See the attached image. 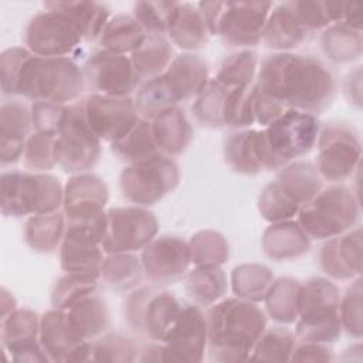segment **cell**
<instances>
[{"mask_svg":"<svg viewBox=\"0 0 363 363\" xmlns=\"http://www.w3.org/2000/svg\"><path fill=\"white\" fill-rule=\"evenodd\" d=\"M255 88L282 104L311 115H320L336 96L332 71L318 58L277 52L262 60Z\"/></svg>","mask_w":363,"mask_h":363,"instance_id":"cell-1","label":"cell"},{"mask_svg":"<svg viewBox=\"0 0 363 363\" xmlns=\"http://www.w3.org/2000/svg\"><path fill=\"white\" fill-rule=\"evenodd\" d=\"M210 350L216 360H247L267 329V316L255 305L241 298H225L206 313Z\"/></svg>","mask_w":363,"mask_h":363,"instance_id":"cell-2","label":"cell"},{"mask_svg":"<svg viewBox=\"0 0 363 363\" xmlns=\"http://www.w3.org/2000/svg\"><path fill=\"white\" fill-rule=\"evenodd\" d=\"M82 69L68 57L48 58L28 54L23 61L10 95L33 102L69 105L85 89Z\"/></svg>","mask_w":363,"mask_h":363,"instance_id":"cell-3","label":"cell"},{"mask_svg":"<svg viewBox=\"0 0 363 363\" xmlns=\"http://www.w3.org/2000/svg\"><path fill=\"white\" fill-rule=\"evenodd\" d=\"M318 116L288 109L259 130L262 170H281L288 163L309 153L319 138Z\"/></svg>","mask_w":363,"mask_h":363,"instance_id":"cell-4","label":"cell"},{"mask_svg":"<svg viewBox=\"0 0 363 363\" xmlns=\"http://www.w3.org/2000/svg\"><path fill=\"white\" fill-rule=\"evenodd\" d=\"M197 7L210 34L220 35L233 47H254L262 40L274 4L269 1H200Z\"/></svg>","mask_w":363,"mask_h":363,"instance_id":"cell-5","label":"cell"},{"mask_svg":"<svg viewBox=\"0 0 363 363\" xmlns=\"http://www.w3.org/2000/svg\"><path fill=\"white\" fill-rule=\"evenodd\" d=\"M339 303L340 292L332 281L312 278L302 284L295 329L296 337L303 343L335 342L342 332Z\"/></svg>","mask_w":363,"mask_h":363,"instance_id":"cell-6","label":"cell"},{"mask_svg":"<svg viewBox=\"0 0 363 363\" xmlns=\"http://www.w3.org/2000/svg\"><path fill=\"white\" fill-rule=\"evenodd\" d=\"M64 203L60 180L38 172L10 170L1 174V213L11 217L50 214Z\"/></svg>","mask_w":363,"mask_h":363,"instance_id":"cell-7","label":"cell"},{"mask_svg":"<svg viewBox=\"0 0 363 363\" xmlns=\"http://www.w3.org/2000/svg\"><path fill=\"white\" fill-rule=\"evenodd\" d=\"M359 200L346 186L332 184L303 204L298 224L313 240H329L349 231L359 218Z\"/></svg>","mask_w":363,"mask_h":363,"instance_id":"cell-8","label":"cell"},{"mask_svg":"<svg viewBox=\"0 0 363 363\" xmlns=\"http://www.w3.org/2000/svg\"><path fill=\"white\" fill-rule=\"evenodd\" d=\"M125 318L133 330L163 342L177 320L183 302L156 284L135 288L125 303Z\"/></svg>","mask_w":363,"mask_h":363,"instance_id":"cell-9","label":"cell"},{"mask_svg":"<svg viewBox=\"0 0 363 363\" xmlns=\"http://www.w3.org/2000/svg\"><path fill=\"white\" fill-rule=\"evenodd\" d=\"M101 155V140L91 130L84 111V101L67 105V112L55 138V162L67 173L91 170Z\"/></svg>","mask_w":363,"mask_h":363,"instance_id":"cell-10","label":"cell"},{"mask_svg":"<svg viewBox=\"0 0 363 363\" xmlns=\"http://www.w3.org/2000/svg\"><path fill=\"white\" fill-rule=\"evenodd\" d=\"M82 41L72 20L58 9L55 1L44 3V10L31 17L24 33L26 48L38 57H67Z\"/></svg>","mask_w":363,"mask_h":363,"instance_id":"cell-11","label":"cell"},{"mask_svg":"<svg viewBox=\"0 0 363 363\" xmlns=\"http://www.w3.org/2000/svg\"><path fill=\"white\" fill-rule=\"evenodd\" d=\"M316 170L322 179L339 183L349 179L360 164V139L354 128L330 122L320 128L318 138Z\"/></svg>","mask_w":363,"mask_h":363,"instance_id":"cell-12","label":"cell"},{"mask_svg":"<svg viewBox=\"0 0 363 363\" xmlns=\"http://www.w3.org/2000/svg\"><path fill=\"white\" fill-rule=\"evenodd\" d=\"M177 164L167 156L128 164L119 177L123 197L136 206H152L173 191L179 184Z\"/></svg>","mask_w":363,"mask_h":363,"instance_id":"cell-13","label":"cell"},{"mask_svg":"<svg viewBox=\"0 0 363 363\" xmlns=\"http://www.w3.org/2000/svg\"><path fill=\"white\" fill-rule=\"evenodd\" d=\"M157 230L159 223L146 207H115L106 211L102 248L106 254H133L143 250L156 237Z\"/></svg>","mask_w":363,"mask_h":363,"instance_id":"cell-14","label":"cell"},{"mask_svg":"<svg viewBox=\"0 0 363 363\" xmlns=\"http://www.w3.org/2000/svg\"><path fill=\"white\" fill-rule=\"evenodd\" d=\"M85 85L92 94L128 98L138 91L140 78L130 57L99 50L89 55L82 67Z\"/></svg>","mask_w":363,"mask_h":363,"instance_id":"cell-15","label":"cell"},{"mask_svg":"<svg viewBox=\"0 0 363 363\" xmlns=\"http://www.w3.org/2000/svg\"><path fill=\"white\" fill-rule=\"evenodd\" d=\"M84 111L95 136L101 142L109 143L122 139L140 119L130 96L116 98L91 94L84 99Z\"/></svg>","mask_w":363,"mask_h":363,"instance_id":"cell-16","label":"cell"},{"mask_svg":"<svg viewBox=\"0 0 363 363\" xmlns=\"http://www.w3.org/2000/svg\"><path fill=\"white\" fill-rule=\"evenodd\" d=\"M207 342V319L201 308L183 302L177 320L162 342L163 360L200 362Z\"/></svg>","mask_w":363,"mask_h":363,"instance_id":"cell-17","label":"cell"},{"mask_svg":"<svg viewBox=\"0 0 363 363\" xmlns=\"http://www.w3.org/2000/svg\"><path fill=\"white\" fill-rule=\"evenodd\" d=\"M142 267L146 278L156 285H166L184 277L191 265L189 242L179 237H155L142 250Z\"/></svg>","mask_w":363,"mask_h":363,"instance_id":"cell-18","label":"cell"},{"mask_svg":"<svg viewBox=\"0 0 363 363\" xmlns=\"http://www.w3.org/2000/svg\"><path fill=\"white\" fill-rule=\"evenodd\" d=\"M108 187L94 173L74 174L64 189V216L67 223L91 221L105 211Z\"/></svg>","mask_w":363,"mask_h":363,"instance_id":"cell-19","label":"cell"},{"mask_svg":"<svg viewBox=\"0 0 363 363\" xmlns=\"http://www.w3.org/2000/svg\"><path fill=\"white\" fill-rule=\"evenodd\" d=\"M1 343L17 362H47L40 342V318L30 309H14L1 318Z\"/></svg>","mask_w":363,"mask_h":363,"instance_id":"cell-20","label":"cell"},{"mask_svg":"<svg viewBox=\"0 0 363 363\" xmlns=\"http://www.w3.org/2000/svg\"><path fill=\"white\" fill-rule=\"evenodd\" d=\"M322 271L333 279H353L362 272V230H349L329 238L319 251Z\"/></svg>","mask_w":363,"mask_h":363,"instance_id":"cell-21","label":"cell"},{"mask_svg":"<svg viewBox=\"0 0 363 363\" xmlns=\"http://www.w3.org/2000/svg\"><path fill=\"white\" fill-rule=\"evenodd\" d=\"M40 342L50 360L68 362L86 340L79 335L68 311L54 308L40 318Z\"/></svg>","mask_w":363,"mask_h":363,"instance_id":"cell-22","label":"cell"},{"mask_svg":"<svg viewBox=\"0 0 363 363\" xmlns=\"http://www.w3.org/2000/svg\"><path fill=\"white\" fill-rule=\"evenodd\" d=\"M313 33L301 21L292 1H285L272 7L264 31L262 43L279 52H288L305 43Z\"/></svg>","mask_w":363,"mask_h":363,"instance_id":"cell-23","label":"cell"},{"mask_svg":"<svg viewBox=\"0 0 363 363\" xmlns=\"http://www.w3.org/2000/svg\"><path fill=\"white\" fill-rule=\"evenodd\" d=\"M31 128V106L16 99L3 102L0 112L3 164H13L21 159Z\"/></svg>","mask_w":363,"mask_h":363,"instance_id":"cell-24","label":"cell"},{"mask_svg":"<svg viewBox=\"0 0 363 363\" xmlns=\"http://www.w3.org/2000/svg\"><path fill=\"white\" fill-rule=\"evenodd\" d=\"M162 75L177 104L196 98L210 81L206 61L193 52L176 55Z\"/></svg>","mask_w":363,"mask_h":363,"instance_id":"cell-25","label":"cell"},{"mask_svg":"<svg viewBox=\"0 0 363 363\" xmlns=\"http://www.w3.org/2000/svg\"><path fill=\"white\" fill-rule=\"evenodd\" d=\"M311 238L298 224L286 220L272 223L262 235V248L272 259H292L303 255L309 250Z\"/></svg>","mask_w":363,"mask_h":363,"instance_id":"cell-26","label":"cell"},{"mask_svg":"<svg viewBox=\"0 0 363 363\" xmlns=\"http://www.w3.org/2000/svg\"><path fill=\"white\" fill-rule=\"evenodd\" d=\"M166 35L182 50L196 51L206 47L210 31L197 4L179 3Z\"/></svg>","mask_w":363,"mask_h":363,"instance_id":"cell-27","label":"cell"},{"mask_svg":"<svg viewBox=\"0 0 363 363\" xmlns=\"http://www.w3.org/2000/svg\"><path fill=\"white\" fill-rule=\"evenodd\" d=\"M152 129L155 140L164 156H179L186 150L193 138L190 122L177 106L152 119Z\"/></svg>","mask_w":363,"mask_h":363,"instance_id":"cell-28","label":"cell"},{"mask_svg":"<svg viewBox=\"0 0 363 363\" xmlns=\"http://www.w3.org/2000/svg\"><path fill=\"white\" fill-rule=\"evenodd\" d=\"M275 182L299 208L312 200L322 189L320 174L316 167L308 162L288 163L279 170Z\"/></svg>","mask_w":363,"mask_h":363,"instance_id":"cell-29","label":"cell"},{"mask_svg":"<svg viewBox=\"0 0 363 363\" xmlns=\"http://www.w3.org/2000/svg\"><path fill=\"white\" fill-rule=\"evenodd\" d=\"M224 159L237 173L255 174L262 172L259 130L244 129L230 135L224 145Z\"/></svg>","mask_w":363,"mask_h":363,"instance_id":"cell-30","label":"cell"},{"mask_svg":"<svg viewBox=\"0 0 363 363\" xmlns=\"http://www.w3.org/2000/svg\"><path fill=\"white\" fill-rule=\"evenodd\" d=\"M111 149L119 160L128 164L143 163L164 156L155 140L152 121L143 118L122 139L111 143Z\"/></svg>","mask_w":363,"mask_h":363,"instance_id":"cell-31","label":"cell"},{"mask_svg":"<svg viewBox=\"0 0 363 363\" xmlns=\"http://www.w3.org/2000/svg\"><path fill=\"white\" fill-rule=\"evenodd\" d=\"M173 58L172 41L163 34H146L142 44L130 54L136 74L146 81L162 75Z\"/></svg>","mask_w":363,"mask_h":363,"instance_id":"cell-32","label":"cell"},{"mask_svg":"<svg viewBox=\"0 0 363 363\" xmlns=\"http://www.w3.org/2000/svg\"><path fill=\"white\" fill-rule=\"evenodd\" d=\"M184 289L197 306H211L227 292V277L217 265H199L186 274Z\"/></svg>","mask_w":363,"mask_h":363,"instance_id":"cell-33","label":"cell"},{"mask_svg":"<svg viewBox=\"0 0 363 363\" xmlns=\"http://www.w3.org/2000/svg\"><path fill=\"white\" fill-rule=\"evenodd\" d=\"M65 228V216L58 211L30 216L24 225V241L34 251L54 252L62 242Z\"/></svg>","mask_w":363,"mask_h":363,"instance_id":"cell-34","label":"cell"},{"mask_svg":"<svg viewBox=\"0 0 363 363\" xmlns=\"http://www.w3.org/2000/svg\"><path fill=\"white\" fill-rule=\"evenodd\" d=\"M146 33L133 16L118 14L108 20L98 41L102 50L123 54L133 52L145 40Z\"/></svg>","mask_w":363,"mask_h":363,"instance_id":"cell-35","label":"cell"},{"mask_svg":"<svg viewBox=\"0 0 363 363\" xmlns=\"http://www.w3.org/2000/svg\"><path fill=\"white\" fill-rule=\"evenodd\" d=\"M65 311H68L79 335L86 342L99 337L108 329L109 312L106 303L96 294L82 298Z\"/></svg>","mask_w":363,"mask_h":363,"instance_id":"cell-36","label":"cell"},{"mask_svg":"<svg viewBox=\"0 0 363 363\" xmlns=\"http://www.w3.org/2000/svg\"><path fill=\"white\" fill-rule=\"evenodd\" d=\"M301 282L294 278L274 279L264 302L268 315L279 323H294L299 315Z\"/></svg>","mask_w":363,"mask_h":363,"instance_id":"cell-37","label":"cell"},{"mask_svg":"<svg viewBox=\"0 0 363 363\" xmlns=\"http://www.w3.org/2000/svg\"><path fill=\"white\" fill-rule=\"evenodd\" d=\"M75 24L84 41H95L99 38L109 17V7L96 1H55Z\"/></svg>","mask_w":363,"mask_h":363,"instance_id":"cell-38","label":"cell"},{"mask_svg":"<svg viewBox=\"0 0 363 363\" xmlns=\"http://www.w3.org/2000/svg\"><path fill=\"white\" fill-rule=\"evenodd\" d=\"M325 55L335 62H352L362 55V31L343 23L326 27L320 37Z\"/></svg>","mask_w":363,"mask_h":363,"instance_id":"cell-39","label":"cell"},{"mask_svg":"<svg viewBox=\"0 0 363 363\" xmlns=\"http://www.w3.org/2000/svg\"><path fill=\"white\" fill-rule=\"evenodd\" d=\"M142 274V261L133 254H108L101 268L102 281L113 291L138 288Z\"/></svg>","mask_w":363,"mask_h":363,"instance_id":"cell-40","label":"cell"},{"mask_svg":"<svg viewBox=\"0 0 363 363\" xmlns=\"http://www.w3.org/2000/svg\"><path fill=\"white\" fill-rule=\"evenodd\" d=\"M272 282V271L259 264H242L234 268L231 274V286L235 296L250 302L264 301Z\"/></svg>","mask_w":363,"mask_h":363,"instance_id":"cell-41","label":"cell"},{"mask_svg":"<svg viewBox=\"0 0 363 363\" xmlns=\"http://www.w3.org/2000/svg\"><path fill=\"white\" fill-rule=\"evenodd\" d=\"M101 274H77L65 272L51 292V303L57 309H69L82 298L95 294Z\"/></svg>","mask_w":363,"mask_h":363,"instance_id":"cell-42","label":"cell"},{"mask_svg":"<svg viewBox=\"0 0 363 363\" xmlns=\"http://www.w3.org/2000/svg\"><path fill=\"white\" fill-rule=\"evenodd\" d=\"M133 102L139 116L147 121L155 119L162 112L177 105L163 75L150 78L138 88Z\"/></svg>","mask_w":363,"mask_h":363,"instance_id":"cell-43","label":"cell"},{"mask_svg":"<svg viewBox=\"0 0 363 363\" xmlns=\"http://www.w3.org/2000/svg\"><path fill=\"white\" fill-rule=\"evenodd\" d=\"M254 94H255V84L227 89L223 126L233 128V129H244L251 126L255 122Z\"/></svg>","mask_w":363,"mask_h":363,"instance_id":"cell-44","label":"cell"},{"mask_svg":"<svg viewBox=\"0 0 363 363\" xmlns=\"http://www.w3.org/2000/svg\"><path fill=\"white\" fill-rule=\"evenodd\" d=\"M227 89V86L214 78L210 79L203 91L194 98L193 113L200 123L216 128L223 126Z\"/></svg>","mask_w":363,"mask_h":363,"instance_id":"cell-45","label":"cell"},{"mask_svg":"<svg viewBox=\"0 0 363 363\" xmlns=\"http://www.w3.org/2000/svg\"><path fill=\"white\" fill-rule=\"evenodd\" d=\"M258 65V57L251 50H241L228 55L216 77L227 88H240L252 84Z\"/></svg>","mask_w":363,"mask_h":363,"instance_id":"cell-46","label":"cell"},{"mask_svg":"<svg viewBox=\"0 0 363 363\" xmlns=\"http://www.w3.org/2000/svg\"><path fill=\"white\" fill-rule=\"evenodd\" d=\"M296 335L295 332L275 326L271 329H265L257 342L251 357L258 360H288L294 349L296 347Z\"/></svg>","mask_w":363,"mask_h":363,"instance_id":"cell-47","label":"cell"},{"mask_svg":"<svg viewBox=\"0 0 363 363\" xmlns=\"http://www.w3.org/2000/svg\"><path fill=\"white\" fill-rule=\"evenodd\" d=\"M177 7L179 3L174 1H138L132 16L146 34L166 35Z\"/></svg>","mask_w":363,"mask_h":363,"instance_id":"cell-48","label":"cell"},{"mask_svg":"<svg viewBox=\"0 0 363 363\" xmlns=\"http://www.w3.org/2000/svg\"><path fill=\"white\" fill-rule=\"evenodd\" d=\"M191 264L199 265H223L228 258V245L224 237L216 231L204 230L194 234L189 242Z\"/></svg>","mask_w":363,"mask_h":363,"instance_id":"cell-49","label":"cell"},{"mask_svg":"<svg viewBox=\"0 0 363 363\" xmlns=\"http://www.w3.org/2000/svg\"><path fill=\"white\" fill-rule=\"evenodd\" d=\"M55 138L54 133L34 132L28 136L24 153L21 156L26 169L44 172L57 166L55 162Z\"/></svg>","mask_w":363,"mask_h":363,"instance_id":"cell-50","label":"cell"},{"mask_svg":"<svg viewBox=\"0 0 363 363\" xmlns=\"http://www.w3.org/2000/svg\"><path fill=\"white\" fill-rule=\"evenodd\" d=\"M258 210L267 221L279 223L292 220L298 214L299 206L295 204L274 180L268 183L261 191Z\"/></svg>","mask_w":363,"mask_h":363,"instance_id":"cell-51","label":"cell"},{"mask_svg":"<svg viewBox=\"0 0 363 363\" xmlns=\"http://www.w3.org/2000/svg\"><path fill=\"white\" fill-rule=\"evenodd\" d=\"M136 345L121 335H105L91 342V360L102 362H130L136 357Z\"/></svg>","mask_w":363,"mask_h":363,"instance_id":"cell-52","label":"cell"},{"mask_svg":"<svg viewBox=\"0 0 363 363\" xmlns=\"http://www.w3.org/2000/svg\"><path fill=\"white\" fill-rule=\"evenodd\" d=\"M339 319L342 328L350 335L362 336V281L357 278L340 296L339 303Z\"/></svg>","mask_w":363,"mask_h":363,"instance_id":"cell-53","label":"cell"},{"mask_svg":"<svg viewBox=\"0 0 363 363\" xmlns=\"http://www.w3.org/2000/svg\"><path fill=\"white\" fill-rule=\"evenodd\" d=\"M67 112V105L51 102H33L31 119L34 132H45L57 135L61 129Z\"/></svg>","mask_w":363,"mask_h":363,"instance_id":"cell-54","label":"cell"},{"mask_svg":"<svg viewBox=\"0 0 363 363\" xmlns=\"http://www.w3.org/2000/svg\"><path fill=\"white\" fill-rule=\"evenodd\" d=\"M292 6L301 21L312 33L332 24L328 1H292Z\"/></svg>","mask_w":363,"mask_h":363,"instance_id":"cell-55","label":"cell"},{"mask_svg":"<svg viewBox=\"0 0 363 363\" xmlns=\"http://www.w3.org/2000/svg\"><path fill=\"white\" fill-rule=\"evenodd\" d=\"M30 51L26 47H13L3 51L0 57V68H1V89L3 94L10 95L18 69L26 60Z\"/></svg>","mask_w":363,"mask_h":363,"instance_id":"cell-56","label":"cell"},{"mask_svg":"<svg viewBox=\"0 0 363 363\" xmlns=\"http://www.w3.org/2000/svg\"><path fill=\"white\" fill-rule=\"evenodd\" d=\"M333 350L325 346V343H302L295 347L291 360H313V362H328L333 360Z\"/></svg>","mask_w":363,"mask_h":363,"instance_id":"cell-57","label":"cell"},{"mask_svg":"<svg viewBox=\"0 0 363 363\" xmlns=\"http://www.w3.org/2000/svg\"><path fill=\"white\" fill-rule=\"evenodd\" d=\"M340 23L362 31V6L359 3H346L345 16Z\"/></svg>","mask_w":363,"mask_h":363,"instance_id":"cell-58","label":"cell"},{"mask_svg":"<svg viewBox=\"0 0 363 363\" xmlns=\"http://www.w3.org/2000/svg\"><path fill=\"white\" fill-rule=\"evenodd\" d=\"M346 79H347L346 84H345V94H346V96L349 98L350 94L354 92L356 94V99L360 102V79H362L360 68H357L354 72H350Z\"/></svg>","mask_w":363,"mask_h":363,"instance_id":"cell-59","label":"cell"}]
</instances>
